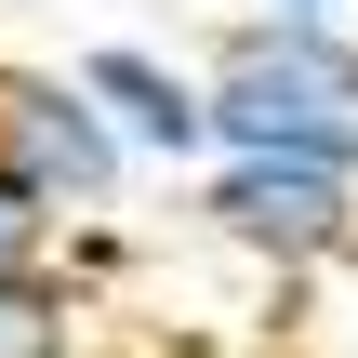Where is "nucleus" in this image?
Returning a JSON list of instances; mask_svg holds the SVG:
<instances>
[{
  "label": "nucleus",
  "instance_id": "3",
  "mask_svg": "<svg viewBox=\"0 0 358 358\" xmlns=\"http://www.w3.org/2000/svg\"><path fill=\"white\" fill-rule=\"evenodd\" d=\"M199 226L279 279L306 266H345L358 252V173L345 159H213L199 173Z\"/></svg>",
  "mask_w": 358,
  "mask_h": 358
},
{
  "label": "nucleus",
  "instance_id": "1",
  "mask_svg": "<svg viewBox=\"0 0 358 358\" xmlns=\"http://www.w3.org/2000/svg\"><path fill=\"white\" fill-rule=\"evenodd\" d=\"M199 80H213V159H345L358 173V27L239 13Z\"/></svg>",
  "mask_w": 358,
  "mask_h": 358
},
{
  "label": "nucleus",
  "instance_id": "6",
  "mask_svg": "<svg viewBox=\"0 0 358 358\" xmlns=\"http://www.w3.org/2000/svg\"><path fill=\"white\" fill-rule=\"evenodd\" d=\"M40 252H53V226H40V213H27V199H13V186H0V279H27V266H40Z\"/></svg>",
  "mask_w": 358,
  "mask_h": 358
},
{
  "label": "nucleus",
  "instance_id": "4",
  "mask_svg": "<svg viewBox=\"0 0 358 358\" xmlns=\"http://www.w3.org/2000/svg\"><path fill=\"white\" fill-rule=\"evenodd\" d=\"M80 93L120 120L133 159H159V173H213V80L173 66L159 40H93V53H80Z\"/></svg>",
  "mask_w": 358,
  "mask_h": 358
},
{
  "label": "nucleus",
  "instance_id": "2",
  "mask_svg": "<svg viewBox=\"0 0 358 358\" xmlns=\"http://www.w3.org/2000/svg\"><path fill=\"white\" fill-rule=\"evenodd\" d=\"M0 186L40 226H80V213H106L133 186V146L80 93V66H0Z\"/></svg>",
  "mask_w": 358,
  "mask_h": 358
},
{
  "label": "nucleus",
  "instance_id": "7",
  "mask_svg": "<svg viewBox=\"0 0 358 358\" xmlns=\"http://www.w3.org/2000/svg\"><path fill=\"white\" fill-rule=\"evenodd\" d=\"M266 13H292V27H358V0H266Z\"/></svg>",
  "mask_w": 358,
  "mask_h": 358
},
{
  "label": "nucleus",
  "instance_id": "5",
  "mask_svg": "<svg viewBox=\"0 0 358 358\" xmlns=\"http://www.w3.org/2000/svg\"><path fill=\"white\" fill-rule=\"evenodd\" d=\"M0 358H93V306H80L53 266L0 279Z\"/></svg>",
  "mask_w": 358,
  "mask_h": 358
}]
</instances>
